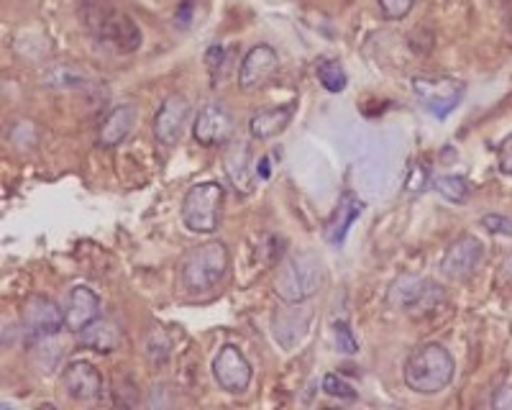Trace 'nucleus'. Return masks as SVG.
Masks as SVG:
<instances>
[{
    "instance_id": "9d476101",
    "label": "nucleus",
    "mask_w": 512,
    "mask_h": 410,
    "mask_svg": "<svg viewBox=\"0 0 512 410\" xmlns=\"http://www.w3.org/2000/svg\"><path fill=\"white\" fill-rule=\"evenodd\" d=\"M280 70V54L269 44H256L244 54L239 67V88L244 93H256L274 80Z\"/></svg>"
},
{
    "instance_id": "f03ea898",
    "label": "nucleus",
    "mask_w": 512,
    "mask_h": 410,
    "mask_svg": "<svg viewBox=\"0 0 512 410\" xmlns=\"http://www.w3.org/2000/svg\"><path fill=\"white\" fill-rule=\"evenodd\" d=\"M456 375V362L451 357L446 346L438 341H428V344L415 346L410 352L402 377L405 385L418 395H438L443 393Z\"/></svg>"
},
{
    "instance_id": "7c9ffc66",
    "label": "nucleus",
    "mask_w": 512,
    "mask_h": 410,
    "mask_svg": "<svg viewBox=\"0 0 512 410\" xmlns=\"http://www.w3.org/2000/svg\"><path fill=\"white\" fill-rule=\"evenodd\" d=\"M425 180H428V172L420 170V167H413V177L408 180V190H423L425 188Z\"/></svg>"
},
{
    "instance_id": "9b49d317",
    "label": "nucleus",
    "mask_w": 512,
    "mask_h": 410,
    "mask_svg": "<svg viewBox=\"0 0 512 410\" xmlns=\"http://www.w3.org/2000/svg\"><path fill=\"white\" fill-rule=\"evenodd\" d=\"M21 323H24V331L31 339H49L67 326L64 311L47 295H31L26 300L24 311H21Z\"/></svg>"
},
{
    "instance_id": "a211bd4d",
    "label": "nucleus",
    "mask_w": 512,
    "mask_h": 410,
    "mask_svg": "<svg viewBox=\"0 0 512 410\" xmlns=\"http://www.w3.org/2000/svg\"><path fill=\"white\" fill-rule=\"evenodd\" d=\"M292 121V106H277V108H264L256 111L249 118V134L256 141H269L274 136H280L282 131L290 126Z\"/></svg>"
},
{
    "instance_id": "aec40b11",
    "label": "nucleus",
    "mask_w": 512,
    "mask_h": 410,
    "mask_svg": "<svg viewBox=\"0 0 512 410\" xmlns=\"http://www.w3.org/2000/svg\"><path fill=\"white\" fill-rule=\"evenodd\" d=\"M364 208H367V205L361 203L356 195L344 193V198H341V203H338L336 216H333V221H331V229H328V241H331V244H338V246L344 244L346 234H349V229L354 226L356 218L364 213Z\"/></svg>"
},
{
    "instance_id": "39448f33",
    "label": "nucleus",
    "mask_w": 512,
    "mask_h": 410,
    "mask_svg": "<svg viewBox=\"0 0 512 410\" xmlns=\"http://www.w3.org/2000/svg\"><path fill=\"white\" fill-rule=\"evenodd\" d=\"M223 188L218 182H198L182 198V223L192 234H213L221 223Z\"/></svg>"
},
{
    "instance_id": "2eb2a0df",
    "label": "nucleus",
    "mask_w": 512,
    "mask_h": 410,
    "mask_svg": "<svg viewBox=\"0 0 512 410\" xmlns=\"http://www.w3.org/2000/svg\"><path fill=\"white\" fill-rule=\"evenodd\" d=\"M100 318V298L95 290L85 285L72 287L70 298H67V308H64V323L72 334H80L82 328Z\"/></svg>"
},
{
    "instance_id": "dca6fc26",
    "label": "nucleus",
    "mask_w": 512,
    "mask_h": 410,
    "mask_svg": "<svg viewBox=\"0 0 512 410\" xmlns=\"http://www.w3.org/2000/svg\"><path fill=\"white\" fill-rule=\"evenodd\" d=\"M136 123V106L134 103H121V106L111 108L108 116L100 121V129H98V144L105 149L118 147L123 144L131 129H134Z\"/></svg>"
},
{
    "instance_id": "1a4fd4ad",
    "label": "nucleus",
    "mask_w": 512,
    "mask_h": 410,
    "mask_svg": "<svg viewBox=\"0 0 512 410\" xmlns=\"http://www.w3.org/2000/svg\"><path fill=\"white\" fill-rule=\"evenodd\" d=\"M233 136H236V121H233L231 111L221 103H205L192 123L195 144L205 149L223 147V144H231Z\"/></svg>"
},
{
    "instance_id": "a878e982",
    "label": "nucleus",
    "mask_w": 512,
    "mask_h": 410,
    "mask_svg": "<svg viewBox=\"0 0 512 410\" xmlns=\"http://www.w3.org/2000/svg\"><path fill=\"white\" fill-rule=\"evenodd\" d=\"M333 336H336L338 352H344V354L359 352V341H356L354 331H351L349 323H346V321H338L336 326H333Z\"/></svg>"
},
{
    "instance_id": "f3484780",
    "label": "nucleus",
    "mask_w": 512,
    "mask_h": 410,
    "mask_svg": "<svg viewBox=\"0 0 512 410\" xmlns=\"http://www.w3.org/2000/svg\"><path fill=\"white\" fill-rule=\"evenodd\" d=\"M121 341V328L113 321H108V318H95L90 326H85L80 331V344L98 354L118 352V349H121Z\"/></svg>"
},
{
    "instance_id": "6e6552de",
    "label": "nucleus",
    "mask_w": 512,
    "mask_h": 410,
    "mask_svg": "<svg viewBox=\"0 0 512 410\" xmlns=\"http://www.w3.org/2000/svg\"><path fill=\"white\" fill-rule=\"evenodd\" d=\"M210 369H213V380L228 395L246 393L251 385V377H254L251 362L236 344L221 346L213 364H210Z\"/></svg>"
},
{
    "instance_id": "4be33fe9",
    "label": "nucleus",
    "mask_w": 512,
    "mask_h": 410,
    "mask_svg": "<svg viewBox=\"0 0 512 410\" xmlns=\"http://www.w3.org/2000/svg\"><path fill=\"white\" fill-rule=\"evenodd\" d=\"M315 75H318L320 85H323L328 93H344L346 85H349L346 70L341 67V62H336V59H320L318 67H315Z\"/></svg>"
},
{
    "instance_id": "c85d7f7f",
    "label": "nucleus",
    "mask_w": 512,
    "mask_h": 410,
    "mask_svg": "<svg viewBox=\"0 0 512 410\" xmlns=\"http://www.w3.org/2000/svg\"><path fill=\"white\" fill-rule=\"evenodd\" d=\"M497 164H500V172L512 177V134H507L500 144V152H497Z\"/></svg>"
},
{
    "instance_id": "5701e85b",
    "label": "nucleus",
    "mask_w": 512,
    "mask_h": 410,
    "mask_svg": "<svg viewBox=\"0 0 512 410\" xmlns=\"http://www.w3.org/2000/svg\"><path fill=\"white\" fill-rule=\"evenodd\" d=\"M436 190L448 203H464L469 198V182L461 175H443L436 180Z\"/></svg>"
},
{
    "instance_id": "f8f14e48",
    "label": "nucleus",
    "mask_w": 512,
    "mask_h": 410,
    "mask_svg": "<svg viewBox=\"0 0 512 410\" xmlns=\"http://www.w3.org/2000/svg\"><path fill=\"white\" fill-rule=\"evenodd\" d=\"M187 118H190V103H187L185 95L172 93L162 100L157 116H154V136H157L159 144L164 147H175L180 141L182 131L187 126Z\"/></svg>"
},
{
    "instance_id": "7ed1b4c3",
    "label": "nucleus",
    "mask_w": 512,
    "mask_h": 410,
    "mask_svg": "<svg viewBox=\"0 0 512 410\" xmlns=\"http://www.w3.org/2000/svg\"><path fill=\"white\" fill-rule=\"evenodd\" d=\"M323 262L315 252L290 254L274 275V295L287 305H300L313 298L323 285Z\"/></svg>"
},
{
    "instance_id": "4468645a",
    "label": "nucleus",
    "mask_w": 512,
    "mask_h": 410,
    "mask_svg": "<svg viewBox=\"0 0 512 410\" xmlns=\"http://www.w3.org/2000/svg\"><path fill=\"white\" fill-rule=\"evenodd\" d=\"M223 170H226L228 182L233 185V190H239L241 195H249L254 190V182L259 180L254 167V154L246 141L233 139L226 149V157H223Z\"/></svg>"
},
{
    "instance_id": "bb28decb",
    "label": "nucleus",
    "mask_w": 512,
    "mask_h": 410,
    "mask_svg": "<svg viewBox=\"0 0 512 410\" xmlns=\"http://www.w3.org/2000/svg\"><path fill=\"white\" fill-rule=\"evenodd\" d=\"M482 226L495 236H512V218L500 216V213H487L482 218Z\"/></svg>"
},
{
    "instance_id": "c756f323",
    "label": "nucleus",
    "mask_w": 512,
    "mask_h": 410,
    "mask_svg": "<svg viewBox=\"0 0 512 410\" xmlns=\"http://www.w3.org/2000/svg\"><path fill=\"white\" fill-rule=\"evenodd\" d=\"M492 405H495V408H512V387H500L495 400H492Z\"/></svg>"
},
{
    "instance_id": "f257e3e1",
    "label": "nucleus",
    "mask_w": 512,
    "mask_h": 410,
    "mask_svg": "<svg viewBox=\"0 0 512 410\" xmlns=\"http://www.w3.org/2000/svg\"><path fill=\"white\" fill-rule=\"evenodd\" d=\"M80 18L90 36L113 52L128 54L141 47L139 24L126 11L113 6L111 0H82Z\"/></svg>"
},
{
    "instance_id": "b1692460",
    "label": "nucleus",
    "mask_w": 512,
    "mask_h": 410,
    "mask_svg": "<svg viewBox=\"0 0 512 410\" xmlns=\"http://www.w3.org/2000/svg\"><path fill=\"white\" fill-rule=\"evenodd\" d=\"M384 21H402L415 8V0H377Z\"/></svg>"
},
{
    "instance_id": "6ab92c4d",
    "label": "nucleus",
    "mask_w": 512,
    "mask_h": 410,
    "mask_svg": "<svg viewBox=\"0 0 512 410\" xmlns=\"http://www.w3.org/2000/svg\"><path fill=\"white\" fill-rule=\"evenodd\" d=\"M428 287V277L420 275H400L390 282L387 287V305L392 311L410 313L418 298L423 295V290Z\"/></svg>"
},
{
    "instance_id": "423d86ee",
    "label": "nucleus",
    "mask_w": 512,
    "mask_h": 410,
    "mask_svg": "<svg viewBox=\"0 0 512 410\" xmlns=\"http://www.w3.org/2000/svg\"><path fill=\"white\" fill-rule=\"evenodd\" d=\"M413 93L425 111L436 118H446L459 108L464 98V82L446 75H418L413 77Z\"/></svg>"
},
{
    "instance_id": "ddd939ff",
    "label": "nucleus",
    "mask_w": 512,
    "mask_h": 410,
    "mask_svg": "<svg viewBox=\"0 0 512 410\" xmlns=\"http://www.w3.org/2000/svg\"><path fill=\"white\" fill-rule=\"evenodd\" d=\"M64 393L70 395L77 403H93L103 393V377H100L98 367H93L85 359H77V362L67 364L62 375Z\"/></svg>"
},
{
    "instance_id": "393cba45",
    "label": "nucleus",
    "mask_w": 512,
    "mask_h": 410,
    "mask_svg": "<svg viewBox=\"0 0 512 410\" xmlns=\"http://www.w3.org/2000/svg\"><path fill=\"white\" fill-rule=\"evenodd\" d=\"M323 393L331 395L338 400H356V390L338 375H326L323 377Z\"/></svg>"
},
{
    "instance_id": "412c9836",
    "label": "nucleus",
    "mask_w": 512,
    "mask_h": 410,
    "mask_svg": "<svg viewBox=\"0 0 512 410\" xmlns=\"http://www.w3.org/2000/svg\"><path fill=\"white\" fill-rule=\"evenodd\" d=\"M446 305V290H443L438 282L428 280V287L423 290V295L418 298V303L410 308L408 316L413 318V321H423V318L433 316V313H438Z\"/></svg>"
},
{
    "instance_id": "473e14b6",
    "label": "nucleus",
    "mask_w": 512,
    "mask_h": 410,
    "mask_svg": "<svg viewBox=\"0 0 512 410\" xmlns=\"http://www.w3.org/2000/svg\"><path fill=\"white\" fill-rule=\"evenodd\" d=\"M505 272H507V275H510V277H512V259H510V262H507V264H505Z\"/></svg>"
},
{
    "instance_id": "2f4dec72",
    "label": "nucleus",
    "mask_w": 512,
    "mask_h": 410,
    "mask_svg": "<svg viewBox=\"0 0 512 410\" xmlns=\"http://www.w3.org/2000/svg\"><path fill=\"white\" fill-rule=\"evenodd\" d=\"M256 175H259V180H267L269 177V159L267 157L259 162V167H256Z\"/></svg>"
},
{
    "instance_id": "20e7f679",
    "label": "nucleus",
    "mask_w": 512,
    "mask_h": 410,
    "mask_svg": "<svg viewBox=\"0 0 512 410\" xmlns=\"http://www.w3.org/2000/svg\"><path fill=\"white\" fill-rule=\"evenodd\" d=\"M228 264H231V254L223 241H205V244L195 246L192 252L180 264V282L187 293L205 295L210 290H216L221 280L226 277Z\"/></svg>"
},
{
    "instance_id": "0eeeda50",
    "label": "nucleus",
    "mask_w": 512,
    "mask_h": 410,
    "mask_svg": "<svg viewBox=\"0 0 512 410\" xmlns=\"http://www.w3.org/2000/svg\"><path fill=\"white\" fill-rule=\"evenodd\" d=\"M482 259H484L482 241L472 234H464L448 244V249L441 257V264H438V270H441V275L446 277V280L466 282L477 275Z\"/></svg>"
},
{
    "instance_id": "cd10ccee",
    "label": "nucleus",
    "mask_w": 512,
    "mask_h": 410,
    "mask_svg": "<svg viewBox=\"0 0 512 410\" xmlns=\"http://www.w3.org/2000/svg\"><path fill=\"white\" fill-rule=\"evenodd\" d=\"M82 82H85V77L80 72L70 70V67H62V70H57L49 77V85H54V88H77Z\"/></svg>"
}]
</instances>
